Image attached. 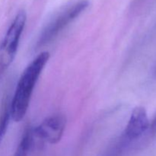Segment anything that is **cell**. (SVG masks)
Masks as SVG:
<instances>
[{
  "instance_id": "6da1fadb",
  "label": "cell",
  "mask_w": 156,
  "mask_h": 156,
  "mask_svg": "<svg viewBox=\"0 0 156 156\" xmlns=\"http://www.w3.org/2000/svg\"><path fill=\"white\" fill-rule=\"evenodd\" d=\"M49 59L50 53L42 52L33 59L21 74L10 103L11 115L14 121H21L25 116L34 88Z\"/></svg>"
},
{
  "instance_id": "7a4b0ae2",
  "label": "cell",
  "mask_w": 156,
  "mask_h": 156,
  "mask_svg": "<svg viewBox=\"0 0 156 156\" xmlns=\"http://www.w3.org/2000/svg\"><path fill=\"white\" fill-rule=\"evenodd\" d=\"M26 20L25 11L21 10L14 18L2 41L0 45V77L15 59Z\"/></svg>"
},
{
  "instance_id": "3957f363",
  "label": "cell",
  "mask_w": 156,
  "mask_h": 156,
  "mask_svg": "<svg viewBox=\"0 0 156 156\" xmlns=\"http://www.w3.org/2000/svg\"><path fill=\"white\" fill-rule=\"evenodd\" d=\"M88 6V2L85 0L79 2L58 15L52 21L41 34L37 43V47H43L54 40L61 31L71 22L77 18Z\"/></svg>"
},
{
  "instance_id": "277c9868",
  "label": "cell",
  "mask_w": 156,
  "mask_h": 156,
  "mask_svg": "<svg viewBox=\"0 0 156 156\" xmlns=\"http://www.w3.org/2000/svg\"><path fill=\"white\" fill-rule=\"evenodd\" d=\"M149 126L150 122L146 109L142 106L136 107L131 113L129 121L117 146L120 149H123L131 142L140 139L149 129Z\"/></svg>"
},
{
  "instance_id": "5b68a950",
  "label": "cell",
  "mask_w": 156,
  "mask_h": 156,
  "mask_svg": "<svg viewBox=\"0 0 156 156\" xmlns=\"http://www.w3.org/2000/svg\"><path fill=\"white\" fill-rule=\"evenodd\" d=\"M66 126V118L58 114L44 119L37 126L32 129V133L50 144H56L62 139Z\"/></svg>"
},
{
  "instance_id": "8992f818",
  "label": "cell",
  "mask_w": 156,
  "mask_h": 156,
  "mask_svg": "<svg viewBox=\"0 0 156 156\" xmlns=\"http://www.w3.org/2000/svg\"><path fill=\"white\" fill-rule=\"evenodd\" d=\"M10 103L11 101H9V99L6 98L3 101L1 113H0V145L5 136L10 119L12 118Z\"/></svg>"
},
{
  "instance_id": "52a82bcc",
  "label": "cell",
  "mask_w": 156,
  "mask_h": 156,
  "mask_svg": "<svg viewBox=\"0 0 156 156\" xmlns=\"http://www.w3.org/2000/svg\"><path fill=\"white\" fill-rule=\"evenodd\" d=\"M32 143V129L27 126L24 129L20 143L13 156H27Z\"/></svg>"
},
{
  "instance_id": "ba28073f",
  "label": "cell",
  "mask_w": 156,
  "mask_h": 156,
  "mask_svg": "<svg viewBox=\"0 0 156 156\" xmlns=\"http://www.w3.org/2000/svg\"><path fill=\"white\" fill-rule=\"evenodd\" d=\"M149 129H150V132L152 134L156 133V115L153 118L152 121L150 123V126H149Z\"/></svg>"
}]
</instances>
